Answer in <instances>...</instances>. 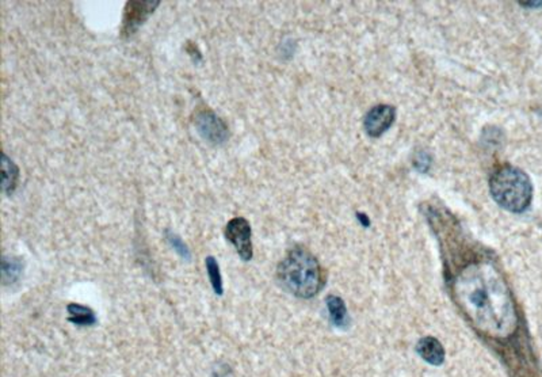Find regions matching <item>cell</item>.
Segmentation results:
<instances>
[{
  "label": "cell",
  "mask_w": 542,
  "mask_h": 377,
  "mask_svg": "<svg viewBox=\"0 0 542 377\" xmlns=\"http://www.w3.org/2000/svg\"><path fill=\"white\" fill-rule=\"evenodd\" d=\"M453 294L462 312L483 333L506 336L514 330V300L492 264L473 262L462 267L453 281Z\"/></svg>",
  "instance_id": "1"
},
{
  "label": "cell",
  "mask_w": 542,
  "mask_h": 377,
  "mask_svg": "<svg viewBox=\"0 0 542 377\" xmlns=\"http://www.w3.org/2000/svg\"><path fill=\"white\" fill-rule=\"evenodd\" d=\"M277 277L288 292L301 299L316 296L324 285L318 259L303 247H296L288 252L278 265Z\"/></svg>",
  "instance_id": "2"
},
{
  "label": "cell",
  "mask_w": 542,
  "mask_h": 377,
  "mask_svg": "<svg viewBox=\"0 0 542 377\" xmlns=\"http://www.w3.org/2000/svg\"><path fill=\"white\" fill-rule=\"evenodd\" d=\"M489 192L494 200L509 212L523 213L533 200V185L525 171L504 165L489 178Z\"/></svg>",
  "instance_id": "3"
},
{
  "label": "cell",
  "mask_w": 542,
  "mask_h": 377,
  "mask_svg": "<svg viewBox=\"0 0 542 377\" xmlns=\"http://www.w3.org/2000/svg\"><path fill=\"white\" fill-rule=\"evenodd\" d=\"M194 125L199 136L210 144L222 145L229 138V130L224 120L208 109L195 114Z\"/></svg>",
  "instance_id": "4"
},
{
  "label": "cell",
  "mask_w": 542,
  "mask_h": 377,
  "mask_svg": "<svg viewBox=\"0 0 542 377\" xmlns=\"http://www.w3.org/2000/svg\"><path fill=\"white\" fill-rule=\"evenodd\" d=\"M251 235L250 223L244 217H235L225 227V238L235 246L243 261H251L254 255Z\"/></svg>",
  "instance_id": "5"
},
{
  "label": "cell",
  "mask_w": 542,
  "mask_h": 377,
  "mask_svg": "<svg viewBox=\"0 0 542 377\" xmlns=\"http://www.w3.org/2000/svg\"><path fill=\"white\" fill-rule=\"evenodd\" d=\"M160 4V1H141V0H132L127 1L125 7V14H124V22H123V36L129 37L135 34L140 26L150 18V15L153 14L156 7Z\"/></svg>",
  "instance_id": "6"
},
{
  "label": "cell",
  "mask_w": 542,
  "mask_h": 377,
  "mask_svg": "<svg viewBox=\"0 0 542 377\" xmlns=\"http://www.w3.org/2000/svg\"><path fill=\"white\" fill-rule=\"evenodd\" d=\"M395 115V108L390 105H377L366 114L363 128L370 138H380L393 124Z\"/></svg>",
  "instance_id": "7"
},
{
  "label": "cell",
  "mask_w": 542,
  "mask_h": 377,
  "mask_svg": "<svg viewBox=\"0 0 542 377\" xmlns=\"http://www.w3.org/2000/svg\"><path fill=\"white\" fill-rule=\"evenodd\" d=\"M417 354L431 365H442L445 361V349L434 336H424L417 342Z\"/></svg>",
  "instance_id": "8"
},
{
  "label": "cell",
  "mask_w": 542,
  "mask_h": 377,
  "mask_svg": "<svg viewBox=\"0 0 542 377\" xmlns=\"http://www.w3.org/2000/svg\"><path fill=\"white\" fill-rule=\"evenodd\" d=\"M19 168L6 154L1 155V190L6 195H13L18 185Z\"/></svg>",
  "instance_id": "9"
},
{
  "label": "cell",
  "mask_w": 542,
  "mask_h": 377,
  "mask_svg": "<svg viewBox=\"0 0 542 377\" xmlns=\"http://www.w3.org/2000/svg\"><path fill=\"white\" fill-rule=\"evenodd\" d=\"M67 311L70 314L68 321L76 326H93L97 323V316L91 308L71 303L67 307Z\"/></svg>",
  "instance_id": "10"
},
{
  "label": "cell",
  "mask_w": 542,
  "mask_h": 377,
  "mask_svg": "<svg viewBox=\"0 0 542 377\" xmlns=\"http://www.w3.org/2000/svg\"><path fill=\"white\" fill-rule=\"evenodd\" d=\"M24 264L21 258L4 257L1 261V279L4 285H11L22 274Z\"/></svg>",
  "instance_id": "11"
},
{
  "label": "cell",
  "mask_w": 542,
  "mask_h": 377,
  "mask_svg": "<svg viewBox=\"0 0 542 377\" xmlns=\"http://www.w3.org/2000/svg\"><path fill=\"white\" fill-rule=\"evenodd\" d=\"M327 308L330 311L331 321L336 327H346L348 324V311L343 300L338 296H328L327 297Z\"/></svg>",
  "instance_id": "12"
},
{
  "label": "cell",
  "mask_w": 542,
  "mask_h": 377,
  "mask_svg": "<svg viewBox=\"0 0 542 377\" xmlns=\"http://www.w3.org/2000/svg\"><path fill=\"white\" fill-rule=\"evenodd\" d=\"M205 265H207L209 279H210V284H212V288H213L214 294L223 296V277H222L220 266L217 264V261L213 257H208L207 261H205Z\"/></svg>",
  "instance_id": "13"
},
{
  "label": "cell",
  "mask_w": 542,
  "mask_h": 377,
  "mask_svg": "<svg viewBox=\"0 0 542 377\" xmlns=\"http://www.w3.org/2000/svg\"><path fill=\"white\" fill-rule=\"evenodd\" d=\"M167 240L168 243L171 244V247H172L175 252H178L182 258H184V259H190V257H192L190 250L187 249V246L182 242V239L179 238L178 235L167 232Z\"/></svg>",
  "instance_id": "14"
},
{
  "label": "cell",
  "mask_w": 542,
  "mask_h": 377,
  "mask_svg": "<svg viewBox=\"0 0 542 377\" xmlns=\"http://www.w3.org/2000/svg\"><path fill=\"white\" fill-rule=\"evenodd\" d=\"M415 166H417L420 171H427V170H429V166H430V159H429V156L426 154L417 155Z\"/></svg>",
  "instance_id": "15"
}]
</instances>
